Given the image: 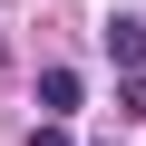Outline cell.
<instances>
[{"label":"cell","mask_w":146,"mask_h":146,"mask_svg":"<svg viewBox=\"0 0 146 146\" xmlns=\"http://www.w3.org/2000/svg\"><path fill=\"white\" fill-rule=\"evenodd\" d=\"M98 39H107V58L127 68V78H146V20H136V10H117V20L98 29Z\"/></svg>","instance_id":"6da1fadb"},{"label":"cell","mask_w":146,"mask_h":146,"mask_svg":"<svg viewBox=\"0 0 146 146\" xmlns=\"http://www.w3.org/2000/svg\"><path fill=\"white\" fill-rule=\"evenodd\" d=\"M88 88H78V68H39V117H68Z\"/></svg>","instance_id":"7a4b0ae2"},{"label":"cell","mask_w":146,"mask_h":146,"mask_svg":"<svg viewBox=\"0 0 146 146\" xmlns=\"http://www.w3.org/2000/svg\"><path fill=\"white\" fill-rule=\"evenodd\" d=\"M117 117H146V78H117Z\"/></svg>","instance_id":"3957f363"},{"label":"cell","mask_w":146,"mask_h":146,"mask_svg":"<svg viewBox=\"0 0 146 146\" xmlns=\"http://www.w3.org/2000/svg\"><path fill=\"white\" fill-rule=\"evenodd\" d=\"M29 146H68V127H58V117H39V127H29Z\"/></svg>","instance_id":"277c9868"}]
</instances>
